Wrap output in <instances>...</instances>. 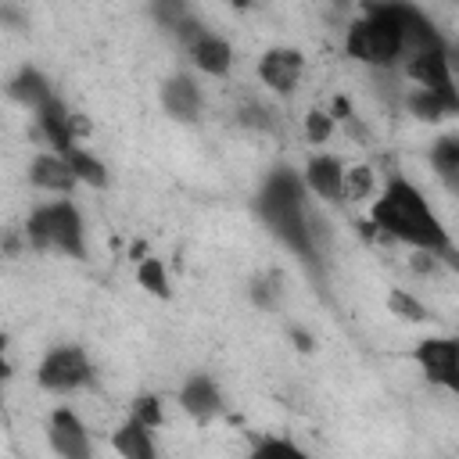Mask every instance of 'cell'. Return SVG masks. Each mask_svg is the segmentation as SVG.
Segmentation results:
<instances>
[{
    "label": "cell",
    "mask_w": 459,
    "mask_h": 459,
    "mask_svg": "<svg viewBox=\"0 0 459 459\" xmlns=\"http://www.w3.org/2000/svg\"><path fill=\"white\" fill-rule=\"evenodd\" d=\"M369 222L377 230H384L387 237L394 240H405L412 247H427L434 255H448L452 251V240L445 233V226L437 222V215L430 212L427 197L402 176H394L384 194L373 201V215Z\"/></svg>",
    "instance_id": "1"
},
{
    "label": "cell",
    "mask_w": 459,
    "mask_h": 459,
    "mask_svg": "<svg viewBox=\"0 0 459 459\" xmlns=\"http://www.w3.org/2000/svg\"><path fill=\"white\" fill-rule=\"evenodd\" d=\"M344 54L362 61V65H377L387 68L398 61L402 54V25H398V4H384V7H369L366 18L351 22L348 36H344Z\"/></svg>",
    "instance_id": "2"
},
{
    "label": "cell",
    "mask_w": 459,
    "mask_h": 459,
    "mask_svg": "<svg viewBox=\"0 0 459 459\" xmlns=\"http://www.w3.org/2000/svg\"><path fill=\"white\" fill-rule=\"evenodd\" d=\"M29 240L39 247H57L68 255H82V219L68 201L47 204L29 219Z\"/></svg>",
    "instance_id": "3"
},
{
    "label": "cell",
    "mask_w": 459,
    "mask_h": 459,
    "mask_svg": "<svg viewBox=\"0 0 459 459\" xmlns=\"http://www.w3.org/2000/svg\"><path fill=\"white\" fill-rule=\"evenodd\" d=\"M412 359L420 362V369L427 373L430 384H441L448 391L459 387V344L452 337H427V341H420Z\"/></svg>",
    "instance_id": "4"
},
{
    "label": "cell",
    "mask_w": 459,
    "mask_h": 459,
    "mask_svg": "<svg viewBox=\"0 0 459 459\" xmlns=\"http://www.w3.org/2000/svg\"><path fill=\"white\" fill-rule=\"evenodd\" d=\"M36 377H39V384L47 391H75L90 377V359H86L82 348H54L39 362V373Z\"/></svg>",
    "instance_id": "5"
},
{
    "label": "cell",
    "mask_w": 459,
    "mask_h": 459,
    "mask_svg": "<svg viewBox=\"0 0 459 459\" xmlns=\"http://www.w3.org/2000/svg\"><path fill=\"white\" fill-rule=\"evenodd\" d=\"M301 72H305V57H301V50H294V47H273V50H265L262 61H258L262 82H265L269 90H276V93L294 90L298 79H301Z\"/></svg>",
    "instance_id": "6"
},
{
    "label": "cell",
    "mask_w": 459,
    "mask_h": 459,
    "mask_svg": "<svg viewBox=\"0 0 459 459\" xmlns=\"http://www.w3.org/2000/svg\"><path fill=\"white\" fill-rule=\"evenodd\" d=\"M405 75L416 79V82L427 86V90H437V93H445V97H459L455 86H452V72H448L445 47L409 54V61H405Z\"/></svg>",
    "instance_id": "7"
},
{
    "label": "cell",
    "mask_w": 459,
    "mask_h": 459,
    "mask_svg": "<svg viewBox=\"0 0 459 459\" xmlns=\"http://www.w3.org/2000/svg\"><path fill=\"white\" fill-rule=\"evenodd\" d=\"M50 445H54V452L65 455V459H82V455H90L86 427H82L79 416L68 412V409H57V412L50 416Z\"/></svg>",
    "instance_id": "8"
},
{
    "label": "cell",
    "mask_w": 459,
    "mask_h": 459,
    "mask_svg": "<svg viewBox=\"0 0 459 459\" xmlns=\"http://www.w3.org/2000/svg\"><path fill=\"white\" fill-rule=\"evenodd\" d=\"M341 176H344V165L330 154H316L308 158L305 165V183L312 194H319L323 201H344V190H341Z\"/></svg>",
    "instance_id": "9"
},
{
    "label": "cell",
    "mask_w": 459,
    "mask_h": 459,
    "mask_svg": "<svg viewBox=\"0 0 459 459\" xmlns=\"http://www.w3.org/2000/svg\"><path fill=\"white\" fill-rule=\"evenodd\" d=\"M186 50H190V61H194L201 72H208V75H226L230 65H233L230 43L219 39V36H212V32H201Z\"/></svg>",
    "instance_id": "10"
},
{
    "label": "cell",
    "mask_w": 459,
    "mask_h": 459,
    "mask_svg": "<svg viewBox=\"0 0 459 459\" xmlns=\"http://www.w3.org/2000/svg\"><path fill=\"white\" fill-rule=\"evenodd\" d=\"M29 176H32V183H36V186L54 190V194H68V190L79 183V179H75V172L68 169L65 154H39V158L32 161Z\"/></svg>",
    "instance_id": "11"
},
{
    "label": "cell",
    "mask_w": 459,
    "mask_h": 459,
    "mask_svg": "<svg viewBox=\"0 0 459 459\" xmlns=\"http://www.w3.org/2000/svg\"><path fill=\"white\" fill-rule=\"evenodd\" d=\"M179 405H183L197 423H204V420H212V416L219 412V391H215V384H212L208 377H190V380L183 384V391H179Z\"/></svg>",
    "instance_id": "12"
},
{
    "label": "cell",
    "mask_w": 459,
    "mask_h": 459,
    "mask_svg": "<svg viewBox=\"0 0 459 459\" xmlns=\"http://www.w3.org/2000/svg\"><path fill=\"white\" fill-rule=\"evenodd\" d=\"M36 118H39V129H43V136L50 140V147H54L57 154H65V151L75 143L72 133H68V108H65L57 97L43 100V104L36 108Z\"/></svg>",
    "instance_id": "13"
},
{
    "label": "cell",
    "mask_w": 459,
    "mask_h": 459,
    "mask_svg": "<svg viewBox=\"0 0 459 459\" xmlns=\"http://www.w3.org/2000/svg\"><path fill=\"white\" fill-rule=\"evenodd\" d=\"M161 100H165V108H169L176 118H183V122L197 118V111H201V90H197L194 79H186V75H172V79L165 82V90H161Z\"/></svg>",
    "instance_id": "14"
},
{
    "label": "cell",
    "mask_w": 459,
    "mask_h": 459,
    "mask_svg": "<svg viewBox=\"0 0 459 459\" xmlns=\"http://www.w3.org/2000/svg\"><path fill=\"white\" fill-rule=\"evenodd\" d=\"M7 93H11L18 104L32 108V111H36L43 100H50V97H54L50 82H47V79H43L36 68H22V72H18V75L7 82Z\"/></svg>",
    "instance_id": "15"
},
{
    "label": "cell",
    "mask_w": 459,
    "mask_h": 459,
    "mask_svg": "<svg viewBox=\"0 0 459 459\" xmlns=\"http://www.w3.org/2000/svg\"><path fill=\"white\" fill-rule=\"evenodd\" d=\"M409 111L423 122H441L445 115H455L459 111V97H445L437 90H427L420 86L416 93H409Z\"/></svg>",
    "instance_id": "16"
},
{
    "label": "cell",
    "mask_w": 459,
    "mask_h": 459,
    "mask_svg": "<svg viewBox=\"0 0 459 459\" xmlns=\"http://www.w3.org/2000/svg\"><path fill=\"white\" fill-rule=\"evenodd\" d=\"M111 445H115V452L126 455V459H151V455H154V445H151V437H147V427H143L136 416H133L126 427L115 430Z\"/></svg>",
    "instance_id": "17"
},
{
    "label": "cell",
    "mask_w": 459,
    "mask_h": 459,
    "mask_svg": "<svg viewBox=\"0 0 459 459\" xmlns=\"http://www.w3.org/2000/svg\"><path fill=\"white\" fill-rule=\"evenodd\" d=\"M65 161H68V169L75 172V179H79V183L108 186V169H104L93 154H86V151H79V147H68V151H65Z\"/></svg>",
    "instance_id": "18"
},
{
    "label": "cell",
    "mask_w": 459,
    "mask_h": 459,
    "mask_svg": "<svg viewBox=\"0 0 459 459\" xmlns=\"http://www.w3.org/2000/svg\"><path fill=\"white\" fill-rule=\"evenodd\" d=\"M341 190H344L348 201H366V197L373 194V169H369V165H351V169H344Z\"/></svg>",
    "instance_id": "19"
},
{
    "label": "cell",
    "mask_w": 459,
    "mask_h": 459,
    "mask_svg": "<svg viewBox=\"0 0 459 459\" xmlns=\"http://www.w3.org/2000/svg\"><path fill=\"white\" fill-rule=\"evenodd\" d=\"M136 280L143 290H151L154 298H169V280H165V265L158 258H140V269H136Z\"/></svg>",
    "instance_id": "20"
},
{
    "label": "cell",
    "mask_w": 459,
    "mask_h": 459,
    "mask_svg": "<svg viewBox=\"0 0 459 459\" xmlns=\"http://www.w3.org/2000/svg\"><path fill=\"white\" fill-rule=\"evenodd\" d=\"M430 158H434V169H437L445 179H455V172H459V143H455L452 136L437 140L434 151H430Z\"/></svg>",
    "instance_id": "21"
},
{
    "label": "cell",
    "mask_w": 459,
    "mask_h": 459,
    "mask_svg": "<svg viewBox=\"0 0 459 459\" xmlns=\"http://www.w3.org/2000/svg\"><path fill=\"white\" fill-rule=\"evenodd\" d=\"M387 308H391V316L409 319V323H423V319H427V308H423L412 294H405V290H391V294H387Z\"/></svg>",
    "instance_id": "22"
},
{
    "label": "cell",
    "mask_w": 459,
    "mask_h": 459,
    "mask_svg": "<svg viewBox=\"0 0 459 459\" xmlns=\"http://www.w3.org/2000/svg\"><path fill=\"white\" fill-rule=\"evenodd\" d=\"M151 14H154L165 29H172L176 22L186 18V0H151Z\"/></svg>",
    "instance_id": "23"
},
{
    "label": "cell",
    "mask_w": 459,
    "mask_h": 459,
    "mask_svg": "<svg viewBox=\"0 0 459 459\" xmlns=\"http://www.w3.org/2000/svg\"><path fill=\"white\" fill-rule=\"evenodd\" d=\"M330 133H333V118L326 115V111H308L305 115V136L312 140V143H323V140H330Z\"/></svg>",
    "instance_id": "24"
},
{
    "label": "cell",
    "mask_w": 459,
    "mask_h": 459,
    "mask_svg": "<svg viewBox=\"0 0 459 459\" xmlns=\"http://www.w3.org/2000/svg\"><path fill=\"white\" fill-rule=\"evenodd\" d=\"M133 416L143 423V427H161V398H154V394H143V398H136L133 402Z\"/></svg>",
    "instance_id": "25"
},
{
    "label": "cell",
    "mask_w": 459,
    "mask_h": 459,
    "mask_svg": "<svg viewBox=\"0 0 459 459\" xmlns=\"http://www.w3.org/2000/svg\"><path fill=\"white\" fill-rule=\"evenodd\" d=\"M255 452H258V455H301L290 441H258Z\"/></svg>",
    "instance_id": "26"
},
{
    "label": "cell",
    "mask_w": 459,
    "mask_h": 459,
    "mask_svg": "<svg viewBox=\"0 0 459 459\" xmlns=\"http://www.w3.org/2000/svg\"><path fill=\"white\" fill-rule=\"evenodd\" d=\"M68 133H72V140H75V136H86V133H90V122H86V115H75V111H68Z\"/></svg>",
    "instance_id": "27"
},
{
    "label": "cell",
    "mask_w": 459,
    "mask_h": 459,
    "mask_svg": "<svg viewBox=\"0 0 459 459\" xmlns=\"http://www.w3.org/2000/svg\"><path fill=\"white\" fill-rule=\"evenodd\" d=\"M348 115H351L348 97H333V115H330V118H348Z\"/></svg>",
    "instance_id": "28"
},
{
    "label": "cell",
    "mask_w": 459,
    "mask_h": 459,
    "mask_svg": "<svg viewBox=\"0 0 459 459\" xmlns=\"http://www.w3.org/2000/svg\"><path fill=\"white\" fill-rule=\"evenodd\" d=\"M4 351H7V337L0 333V384L7 380V373H11V366H7V359H4Z\"/></svg>",
    "instance_id": "29"
},
{
    "label": "cell",
    "mask_w": 459,
    "mask_h": 459,
    "mask_svg": "<svg viewBox=\"0 0 459 459\" xmlns=\"http://www.w3.org/2000/svg\"><path fill=\"white\" fill-rule=\"evenodd\" d=\"M230 4H233V7H240V11H247V7H255L258 0H230Z\"/></svg>",
    "instance_id": "30"
}]
</instances>
